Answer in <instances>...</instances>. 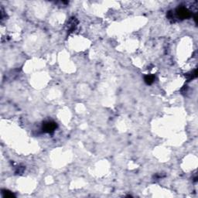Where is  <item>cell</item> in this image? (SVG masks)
Returning <instances> with one entry per match:
<instances>
[{
    "instance_id": "cell-4",
    "label": "cell",
    "mask_w": 198,
    "mask_h": 198,
    "mask_svg": "<svg viewBox=\"0 0 198 198\" xmlns=\"http://www.w3.org/2000/svg\"><path fill=\"white\" fill-rule=\"evenodd\" d=\"M2 194H3V197H14L13 194L11 193L10 191H8V190H2Z\"/></svg>"
},
{
    "instance_id": "cell-3",
    "label": "cell",
    "mask_w": 198,
    "mask_h": 198,
    "mask_svg": "<svg viewBox=\"0 0 198 198\" xmlns=\"http://www.w3.org/2000/svg\"><path fill=\"white\" fill-rule=\"evenodd\" d=\"M144 80H145V82L147 84H152L154 82L155 76L154 75H146V76L145 77Z\"/></svg>"
},
{
    "instance_id": "cell-2",
    "label": "cell",
    "mask_w": 198,
    "mask_h": 198,
    "mask_svg": "<svg viewBox=\"0 0 198 198\" xmlns=\"http://www.w3.org/2000/svg\"><path fill=\"white\" fill-rule=\"evenodd\" d=\"M177 15L179 18L184 19L189 18L190 16V12L184 7H180L177 9Z\"/></svg>"
},
{
    "instance_id": "cell-1",
    "label": "cell",
    "mask_w": 198,
    "mask_h": 198,
    "mask_svg": "<svg viewBox=\"0 0 198 198\" xmlns=\"http://www.w3.org/2000/svg\"><path fill=\"white\" fill-rule=\"evenodd\" d=\"M57 127V125L56 122H53V121H48V122H44L43 124V131L44 132L51 133L56 130Z\"/></svg>"
}]
</instances>
